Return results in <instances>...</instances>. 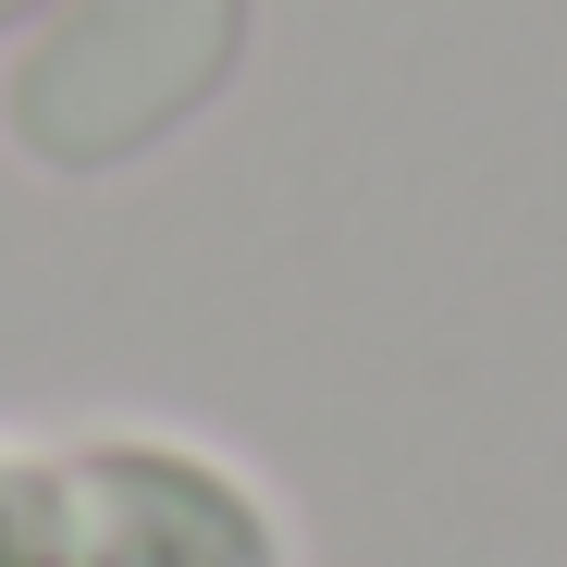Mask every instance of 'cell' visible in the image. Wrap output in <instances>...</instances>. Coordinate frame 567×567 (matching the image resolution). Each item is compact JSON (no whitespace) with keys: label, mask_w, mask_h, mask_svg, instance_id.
<instances>
[{"label":"cell","mask_w":567,"mask_h":567,"mask_svg":"<svg viewBox=\"0 0 567 567\" xmlns=\"http://www.w3.org/2000/svg\"><path fill=\"white\" fill-rule=\"evenodd\" d=\"M247 50V0H62L13 62V148L38 173H112L161 148Z\"/></svg>","instance_id":"1"},{"label":"cell","mask_w":567,"mask_h":567,"mask_svg":"<svg viewBox=\"0 0 567 567\" xmlns=\"http://www.w3.org/2000/svg\"><path fill=\"white\" fill-rule=\"evenodd\" d=\"M13 13H25V0H0V25H13Z\"/></svg>","instance_id":"2"}]
</instances>
